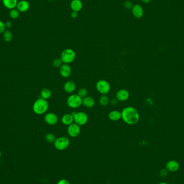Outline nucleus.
I'll return each instance as SVG.
<instances>
[{"instance_id": "nucleus-6", "label": "nucleus", "mask_w": 184, "mask_h": 184, "mask_svg": "<svg viewBox=\"0 0 184 184\" xmlns=\"http://www.w3.org/2000/svg\"><path fill=\"white\" fill-rule=\"evenodd\" d=\"M96 89L99 93L102 95H106L110 91V84L105 80H100L97 83Z\"/></svg>"}, {"instance_id": "nucleus-23", "label": "nucleus", "mask_w": 184, "mask_h": 184, "mask_svg": "<svg viewBox=\"0 0 184 184\" xmlns=\"http://www.w3.org/2000/svg\"><path fill=\"white\" fill-rule=\"evenodd\" d=\"M3 37L5 42H10L13 39V35L10 30H5V31L3 32Z\"/></svg>"}, {"instance_id": "nucleus-21", "label": "nucleus", "mask_w": 184, "mask_h": 184, "mask_svg": "<svg viewBox=\"0 0 184 184\" xmlns=\"http://www.w3.org/2000/svg\"><path fill=\"white\" fill-rule=\"evenodd\" d=\"M51 90L49 88H44L41 90V98H43V99H45V100H47V99H49L51 97Z\"/></svg>"}, {"instance_id": "nucleus-13", "label": "nucleus", "mask_w": 184, "mask_h": 184, "mask_svg": "<svg viewBox=\"0 0 184 184\" xmlns=\"http://www.w3.org/2000/svg\"><path fill=\"white\" fill-rule=\"evenodd\" d=\"M30 3L26 0H21L17 3L16 9L21 13H25L30 8Z\"/></svg>"}, {"instance_id": "nucleus-39", "label": "nucleus", "mask_w": 184, "mask_h": 184, "mask_svg": "<svg viewBox=\"0 0 184 184\" xmlns=\"http://www.w3.org/2000/svg\"><path fill=\"white\" fill-rule=\"evenodd\" d=\"M1 1V0H0V1Z\"/></svg>"}, {"instance_id": "nucleus-22", "label": "nucleus", "mask_w": 184, "mask_h": 184, "mask_svg": "<svg viewBox=\"0 0 184 184\" xmlns=\"http://www.w3.org/2000/svg\"><path fill=\"white\" fill-rule=\"evenodd\" d=\"M99 102L100 106L105 107L109 103V99L106 95H102L99 99Z\"/></svg>"}, {"instance_id": "nucleus-8", "label": "nucleus", "mask_w": 184, "mask_h": 184, "mask_svg": "<svg viewBox=\"0 0 184 184\" xmlns=\"http://www.w3.org/2000/svg\"><path fill=\"white\" fill-rule=\"evenodd\" d=\"M81 132L80 127L75 123L70 124L68 126V133L70 137L75 138L78 137Z\"/></svg>"}, {"instance_id": "nucleus-35", "label": "nucleus", "mask_w": 184, "mask_h": 184, "mask_svg": "<svg viewBox=\"0 0 184 184\" xmlns=\"http://www.w3.org/2000/svg\"><path fill=\"white\" fill-rule=\"evenodd\" d=\"M141 1L145 3H149L152 0H141Z\"/></svg>"}, {"instance_id": "nucleus-11", "label": "nucleus", "mask_w": 184, "mask_h": 184, "mask_svg": "<svg viewBox=\"0 0 184 184\" xmlns=\"http://www.w3.org/2000/svg\"><path fill=\"white\" fill-rule=\"evenodd\" d=\"M129 93L127 90L121 89L118 90L116 93V99L118 101L123 102L126 101L129 98Z\"/></svg>"}, {"instance_id": "nucleus-10", "label": "nucleus", "mask_w": 184, "mask_h": 184, "mask_svg": "<svg viewBox=\"0 0 184 184\" xmlns=\"http://www.w3.org/2000/svg\"><path fill=\"white\" fill-rule=\"evenodd\" d=\"M59 73L62 77L64 78H68L72 74V69L68 64H64L59 68Z\"/></svg>"}, {"instance_id": "nucleus-24", "label": "nucleus", "mask_w": 184, "mask_h": 184, "mask_svg": "<svg viewBox=\"0 0 184 184\" xmlns=\"http://www.w3.org/2000/svg\"><path fill=\"white\" fill-rule=\"evenodd\" d=\"M45 139L48 143H53L56 139V137L53 133H48L45 136Z\"/></svg>"}, {"instance_id": "nucleus-29", "label": "nucleus", "mask_w": 184, "mask_h": 184, "mask_svg": "<svg viewBox=\"0 0 184 184\" xmlns=\"http://www.w3.org/2000/svg\"><path fill=\"white\" fill-rule=\"evenodd\" d=\"M6 25L5 23L0 20V34H2L6 30Z\"/></svg>"}, {"instance_id": "nucleus-27", "label": "nucleus", "mask_w": 184, "mask_h": 184, "mask_svg": "<svg viewBox=\"0 0 184 184\" xmlns=\"http://www.w3.org/2000/svg\"><path fill=\"white\" fill-rule=\"evenodd\" d=\"M63 64V61H61V58H60L55 59L52 61V65L53 66V67H54V68H60Z\"/></svg>"}, {"instance_id": "nucleus-16", "label": "nucleus", "mask_w": 184, "mask_h": 184, "mask_svg": "<svg viewBox=\"0 0 184 184\" xmlns=\"http://www.w3.org/2000/svg\"><path fill=\"white\" fill-rule=\"evenodd\" d=\"M70 7L73 11L79 12L83 8V3L81 0H72L70 3Z\"/></svg>"}, {"instance_id": "nucleus-1", "label": "nucleus", "mask_w": 184, "mask_h": 184, "mask_svg": "<svg viewBox=\"0 0 184 184\" xmlns=\"http://www.w3.org/2000/svg\"><path fill=\"white\" fill-rule=\"evenodd\" d=\"M122 119L126 124L134 125L139 120V114L137 110L133 107H127L121 112Z\"/></svg>"}, {"instance_id": "nucleus-14", "label": "nucleus", "mask_w": 184, "mask_h": 184, "mask_svg": "<svg viewBox=\"0 0 184 184\" xmlns=\"http://www.w3.org/2000/svg\"><path fill=\"white\" fill-rule=\"evenodd\" d=\"M165 167L168 171L174 172L178 170V169L179 168V164L177 161L172 160L168 161L166 163Z\"/></svg>"}, {"instance_id": "nucleus-34", "label": "nucleus", "mask_w": 184, "mask_h": 184, "mask_svg": "<svg viewBox=\"0 0 184 184\" xmlns=\"http://www.w3.org/2000/svg\"><path fill=\"white\" fill-rule=\"evenodd\" d=\"M5 25H6V28H10L12 26V23L10 22H7L5 23Z\"/></svg>"}, {"instance_id": "nucleus-36", "label": "nucleus", "mask_w": 184, "mask_h": 184, "mask_svg": "<svg viewBox=\"0 0 184 184\" xmlns=\"http://www.w3.org/2000/svg\"><path fill=\"white\" fill-rule=\"evenodd\" d=\"M158 184H168L167 183H166V182H160Z\"/></svg>"}, {"instance_id": "nucleus-20", "label": "nucleus", "mask_w": 184, "mask_h": 184, "mask_svg": "<svg viewBox=\"0 0 184 184\" xmlns=\"http://www.w3.org/2000/svg\"><path fill=\"white\" fill-rule=\"evenodd\" d=\"M3 5L7 9H11L16 8L18 0H2Z\"/></svg>"}, {"instance_id": "nucleus-17", "label": "nucleus", "mask_w": 184, "mask_h": 184, "mask_svg": "<svg viewBox=\"0 0 184 184\" xmlns=\"http://www.w3.org/2000/svg\"><path fill=\"white\" fill-rule=\"evenodd\" d=\"M95 101L94 99L90 97H87L83 99L82 105L87 108H91L95 106Z\"/></svg>"}, {"instance_id": "nucleus-3", "label": "nucleus", "mask_w": 184, "mask_h": 184, "mask_svg": "<svg viewBox=\"0 0 184 184\" xmlns=\"http://www.w3.org/2000/svg\"><path fill=\"white\" fill-rule=\"evenodd\" d=\"M76 53L73 50L66 49L63 50L61 55V59L63 64H69L75 60Z\"/></svg>"}, {"instance_id": "nucleus-19", "label": "nucleus", "mask_w": 184, "mask_h": 184, "mask_svg": "<svg viewBox=\"0 0 184 184\" xmlns=\"http://www.w3.org/2000/svg\"><path fill=\"white\" fill-rule=\"evenodd\" d=\"M108 118L112 121H117L122 118L121 112L118 110H112L109 113Z\"/></svg>"}, {"instance_id": "nucleus-7", "label": "nucleus", "mask_w": 184, "mask_h": 184, "mask_svg": "<svg viewBox=\"0 0 184 184\" xmlns=\"http://www.w3.org/2000/svg\"><path fill=\"white\" fill-rule=\"evenodd\" d=\"M88 117L86 113L80 112H76L74 116V123L78 124L79 126H84L87 123Z\"/></svg>"}, {"instance_id": "nucleus-15", "label": "nucleus", "mask_w": 184, "mask_h": 184, "mask_svg": "<svg viewBox=\"0 0 184 184\" xmlns=\"http://www.w3.org/2000/svg\"><path fill=\"white\" fill-rule=\"evenodd\" d=\"M76 89V84L75 82L73 81H67L65 83L64 85V90L65 92L68 93H72L75 91Z\"/></svg>"}, {"instance_id": "nucleus-32", "label": "nucleus", "mask_w": 184, "mask_h": 184, "mask_svg": "<svg viewBox=\"0 0 184 184\" xmlns=\"http://www.w3.org/2000/svg\"><path fill=\"white\" fill-rule=\"evenodd\" d=\"M78 16V12H76V11H72L71 14V17L73 19H75V18H77Z\"/></svg>"}, {"instance_id": "nucleus-2", "label": "nucleus", "mask_w": 184, "mask_h": 184, "mask_svg": "<svg viewBox=\"0 0 184 184\" xmlns=\"http://www.w3.org/2000/svg\"><path fill=\"white\" fill-rule=\"evenodd\" d=\"M49 107V103L46 100L43 98H39L34 102L32 109L36 114L42 115L47 112Z\"/></svg>"}, {"instance_id": "nucleus-31", "label": "nucleus", "mask_w": 184, "mask_h": 184, "mask_svg": "<svg viewBox=\"0 0 184 184\" xmlns=\"http://www.w3.org/2000/svg\"><path fill=\"white\" fill-rule=\"evenodd\" d=\"M57 184H70L69 181H68V180L65 179H62L60 180H59V182H57Z\"/></svg>"}, {"instance_id": "nucleus-30", "label": "nucleus", "mask_w": 184, "mask_h": 184, "mask_svg": "<svg viewBox=\"0 0 184 184\" xmlns=\"http://www.w3.org/2000/svg\"><path fill=\"white\" fill-rule=\"evenodd\" d=\"M160 175L161 177L164 178L165 177L167 176V175H168V171L166 169V168H164V169H162L160 171Z\"/></svg>"}, {"instance_id": "nucleus-38", "label": "nucleus", "mask_w": 184, "mask_h": 184, "mask_svg": "<svg viewBox=\"0 0 184 184\" xmlns=\"http://www.w3.org/2000/svg\"><path fill=\"white\" fill-rule=\"evenodd\" d=\"M47 1H53V0H47Z\"/></svg>"}, {"instance_id": "nucleus-33", "label": "nucleus", "mask_w": 184, "mask_h": 184, "mask_svg": "<svg viewBox=\"0 0 184 184\" xmlns=\"http://www.w3.org/2000/svg\"><path fill=\"white\" fill-rule=\"evenodd\" d=\"M118 100H117L116 98L115 99H112L111 101H110V104L112 105V106H115L116 105L117 103L118 102Z\"/></svg>"}, {"instance_id": "nucleus-12", "label": "nucleus", "mask_w": 184, "mask_h": 184, "mask_svg": "<svg viewBox=\"0 0 184 184\" xmlns=\"http://www.w3.org/2000/svg\"><path fill=\"white\" fill-rule=\"evenodd\" d=\"M132 13L135 18H141L143 16L144 10L141 6L136 4L134 5L131 9Z\"/></svg>"}, {"instance_id": "nucleus-25", "label": "nucleus", "mask_w": 184, "mask_h": 184, "mask_svg": "<svg viewBox=\"0 0 184 184\" xmlns=\"http://www.w3.org/2000/svg\"><path fill=\"white\" fill-rule=\"evenodd\" d=\"M9 16L12 19H14V20L17 19L20 16V11H18V10L16 8L11 9L9 11Z\"/></svg>"}, {"instance_id": "nucleus-28", "label": "nucleus", "mask_w": 184, "mask_h": 184, "mask_svg": "<svg viewBox=\"0 0 184 184\" xmlns=\"http://www.w3.org/2000/svg\"><path fill=\"white\" fill-rule=\"evenodd\" d=\"M123 6L126 9H131L134 5H133L132 2H131L130 1H129V0H127V1H126L124 2Z\"/></svg>"}, {"instance_id": "nucleus-18", "label": "nucleus", "mask_w": 184, "mask_h": 184, "mask_svg": "<svg viewBox=\"0 0 184 184\" xmlns=\"http://www.w3.org/2000/svg\"><path fill=\"white\" fill-rule=\"evenodd\" d=\"M61 122L65 126H70V124L74 123V117L71 114H66L62 117Z\"/></svg>"}, {"instance_id": "nucleus-9", "label": "nucleus", "mask_w": 184, "mask_h": 184, "mask_svg": "<svg viewBox=\"0 0 184 184\" xmlns=\"http://www.w3.org/2000/svg\"><path fill=\"white\" fill-rule=\"evenodd\" d=\"M44 120L46 123L50 126H54L58 122V117L54 113L49 112L45 115Z\"/></svg>"}, {"instance_id": "nucleus-26", "label": "nucleus", "mask_w": 184, "mask_h": 184, "mask_svg": "<svg viewBox=\"0 0 184 184\" xmlns=\"http://www.w3.org/2000/svg\"><path fill=\"white\" fill-rule=\"evenodd\" d=\"M77 94L81 98V99H83L84 98L87 97L88 94L87 90L85 88H81L79 90Z\"/></svg>"}, {"instance_id": "nucleus-37", "label": "nucleus", "mask_w": 184, "mask_h": 184, "mask_svg": "<svg viewBox=\"0 0 184 184\" xmlns=\"http://www.w3.org/2000/svg\"><path fill=\"white\" fill-rule=\"evenodd\" d=\"M1 151L0 150V157H1Z\"/></svg>"}, {"instance_id": "nucleus-4", "label": "nucleus", "mask_w": 184, "mask_h": 184, "mask_svg": "<svg viewBox=\"0 0 184 184\" xmlns=\"http://www.w3.org/2000/svg\"><path fill=\"white\" fill-rule=\"evenodd\" d=\"M54 146L57 150H65L70 146V139L66 137L57 138L53 143Z\"/></svg>"}, {"instance_id": "nucleus-5", "label": "nucleus", "mask_w": 184, "mask_h": 184, "mask_svg": "<svg viewBox=\"0 0 184 184\" xmlns=\"http://www.w3.org/2000/svg\"><path fill=\"white\" fill-rule=\"evenodd\" d=\"M82 101L83 99H81L78 95L72 94L68 98L66 103L70 108L75 109L81 106Z\"/></svg>"}]
</instances>
